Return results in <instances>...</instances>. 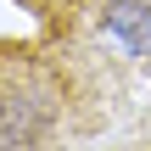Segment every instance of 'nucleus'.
<instances>
[{
    "mask_svg": "<svg viewBox=\"0 0 151 151\" xmlns=\"http://www.w3.org/2000/svg\"><path fill=\"white\" fill-rule=\"evenodd\" d=\"M129 112V62L67 34H0V151H90Z\"/></svg>",
    "mask_w": 151,
    "mask_h": 151,
    "instance_id": "nucleus-1",
    "label": "nucleus"
},
{
    "mask_svg": "<svg viewBox=\"0 0 151 151\" xmlns=\"http://www.w3.org/2000/svg\"><path fill=\"white\" fill-rule=\"evenodd\" d=\"M34 11L45 34H67L123 56L129 67H151V0H17Z\"/></svg>",
    "mask_w": 151,
    "mask_h": 151,
    "instance_id": "nucleus-2",
    "label": "nucleus"
},
{
    "mask_svg": "<svg viewBox=\"0 0 151 151\" xmlns=\"http://www.w3.org/2000/svg\"><path fill=\"white\" fill-rule=\"evenodd\" d=\"M101 151H151V140H129V146H101Z\"/></svg>",
    "mask_w": 151,
    "mask_h": 151,
    "instance_id": "nucleus-3",
    "label": "nucleus"
}]
</instances>
